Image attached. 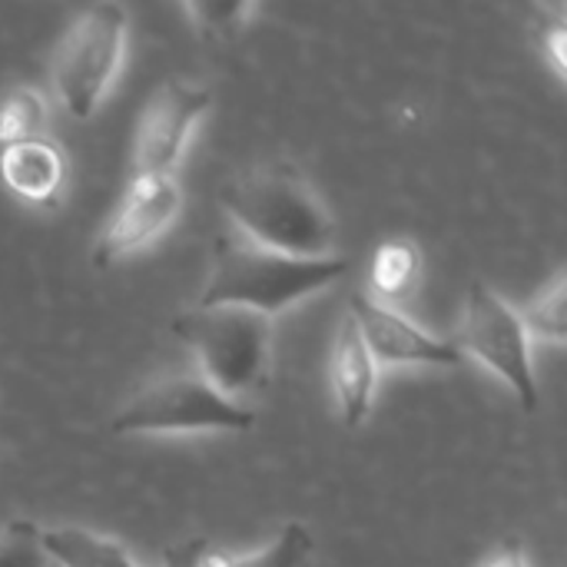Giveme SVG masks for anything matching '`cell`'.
I'll use <instances>...</instances> for the list:
<instances>
[{
	"label": "cell",
	"mask_w": 567,
	"mask_h": 567,
	"mask_svg": "<svg viewBox=\"0 0 567 567\" xmlns=\"http://www.w3.org/2000/svg\"><path fill=\"white\" fill-rule=\"evenodd\" d=\"M219 203L256 246L296 259L332 256V216L312 186L286 163L259 166L226 183Z\"/></svg>",
	"instance_id": "obj_1"
},
{
	"label": "cell",
	"mask_w": 567,
	"mask_h": 567,
	"mask_svg": "<svg viewBox=\"0 0 567 567\" xmlns=\"http://www.w3.org/2000/svg\"><path fill=\"white\" fill-rule=\"evenodd\" d=\"M352 262L346 256L296 259L256 246L246 236H219L213 249V272L199 296V309L239 306L262 316H276L292 302L339 282Z\"/></svg>",
	"instance_id": "obj_2"
},
{
	"label": "cell",
	"mask_w": 567,
	"mask_h": 567,
	"mask_svg": "<svg viewBox=\"0 0 567 567\" xmlns=\"http://www.w3.org/2000/svg\"><path fill=\"white\" fill-rule=\"evenodd\" d=\"M173 336L193 349L203 379L226 399L256 392L269 382L276 326L262 312L239 306H196L173 319Z\"/></svg>",
	"instance_id": "obj_3"
},
{
	"label": "cell",
	"mask_w": 567,
	"mask_h": 567,
	"mask_svg": "<svg viewBox=\"0 0 567 567\" xmlns=\"http://www.w3.org/2000/svg\"><path fill=\"white\" fill-rule=\"evenodd\" d=\"M256 415L219 395L203 375H169L143 385L110 422L113 435L249 432Z\"/></svg>",
	"instance_id": "obj_4"
},
{
	"label": "cell",
	"mask_w": 567,
	"mask_h": 567,
	"mask_svg": "<svg viewBox=\"0 0 567 567\" xmlns=\"http://www.w3.org/2000/svg\"><path fill=\"white\" fill-rule=\"evenodd\" d=\"M126 43V10L120 3L86 7L66 30L56 63L53 86L70 116L90 120L106 96Z\"/></svg>",
	"instance_id": "obj_5"
},
{
	"label": "cell",
	"mask_w": 567,
	"mask_h": 567,
	"mask_svg": "<svg viewBox=\"0 0 567 567\" xmlns=\"http://www.w3.org/2000/svg\"><path fill=\"white\" fill-rule=\"evenodd\" d=\"M462 355H475L488 365L525 405V412L538 409V379L532 365V339L522 326V316L485 282H472L465 302V326L455 339Z\"/></svg>",
	"instance_id": "obj_6"
},
{
	"label": "cell",
	"mask_w": 567,
	"mask_h": 567,
	"mask_svg": "<svg viewBox=\"0 0 567 567\" xmlns=\"http://www.w3.org/2000/svg\"><path fill=\"white\" fill-rule=\"evenodd\" d=\"M179 213V183L173 173H133L116 216L93 249L100 269L120 262L123 256L159 236Z\"/></svg>",
	"instance_id": "obj_7"
},
{
	"label": "cell",
	"mask_w": 567,
	"mask_h": 567,
	"mask_svg": "<svg viewBox=\"0 0 567 567\" xmlns=\"http://www.w3.org/2000/svg\"><path fill=\"white\" fill-rule=\"evenodd\" d=\"M349 316L375 365H458L462 349L452 339H435L395 306H382L372 296H352Z\"/></svg>",
	"instance_id": "obj_8"
},
{
	"label": "cell",
	"mask_w": 567,
	"mask_h": 567,
	"mask_svg": "<svg viewBox=\"0 0 567 567\" xmlns=\"http://www.w3.org/2000/svg\"><path fill=\"white\" fill-rule=\"evenodd\" d=\"M206 110H209L206 90L189 86L183 80L163 83L140 120L136 146H133V173H173L189 140V130Z\"/></svg>",
	"instance_id": "obj_9"
},
{
	"label": "cell",
	"mask_w": 567,
	"mask_h": 567,
	"mask_svg": "<svg viewBox=\"0 0 567 567\" xmlns=\"http://www.w3.org/2000/svg\"><path fill=\"white\" fill-rule=\"evenodd\" d=\"M329 375H332V389L339 399V412H342V425L346 429H359L369 412H372V395H375V362L352 322V316L346 312L332 342V359H329Z\"/></svg>",
	"instance_id": "obj_10"
},
{
	"label": "cell",
	"mask_w": 567,
	"mask_h": 567,
	"mask_svg": "<svg viewBox=\"0 0 567 567\" xmlns=\"http://www.w3.org/2000/svg\"><path fill=\"white\" fill-rule=\"evenodd\" d=\"M63 173V153L47 136L0 150V179L10 193H17L27 203L56 206Z\"/></svg>",
	"instance_id": "obj_11"
},
{
	"label": "cell",
	"mask_w": 567,
	"mask_h": 567,
	"mask_svg": "<svg viewBox=\"0 0 567 567\" xmlns=\"http://www.w3.org/2000/svg\"><path fill=\"white\" fill-rule=\"evenodd\" d=\"M40 548L56 567H136L123 545L73 525L40 532Z\"/></svg>",
	"instance_id": "obj_12"
},
{
	"label": "cell",
	"mask_w": 567,
	"mask_h": 567,
	"mask_svg": "<svg viewBox=\"0 0 567 567\" xmlns=\"http://www.w3.org/2000/svg\"><path fill=\"white\" fill-rule=\"evenodd\" d=\"M422 279V252L412 239H389L375 249L369 266V286L375 302L392 306L409 299Z\"/></svg>",
	"instance_id": "obj_13"
},
{
	"label": "cell",
	"mask_w": 567,
	"mask_h": 567,
	"mask_svg": "<svg viewBox=\"0 0 567 567\" xmlns=\"http://www.w3.org/2000/svg\"><path fill=\"white\" fill-rule=\"evenodd\" d=\"M312 535L306 525L292 522L286 525L266 548L252 551V555H239V558H229V555H209L203 558V567H309L312 561Z\"/></svg>",
	"instance_id": "obj_14"
},
{
	"label": "cell",
	"mask_w": 567,
	"mask_h": 567,
	"mask_svg": "<svg viewBox=\"0 0 567 567\" xmlns=\"http://www.w3.org/2000/svg\"><path fill=\"white\" fill-rule=\"evenodd\" d=\"M47 130V100L30 90L17 86L0 100V150L27 140H40Z\"/></svg>",
	"instance_id": "obj_15"
},
{
	"label": "cell",
	"mask_w": 567,
	"mask_h": 567,
	"mask_svg": "<svg viewBox=\"0 0 567 567\" xmlns=\"http://www.w3.org/2000/svg\"><path fill=\"white\" fill-rule=\"evenodd\" d=\"M565 302H567V279L558 276L555 286L548 292H542V299H535L525 316H522V326L528 332V339H545L551 346H565L567 336V316H565Z\"/></svg>",
	"instance_id": "obj_16"
},
{
	"label": "cell",
	"mask_w": 567,
	"mask_h": 567,
	"mask_svg": "<svg viewBox=\"0 0 567 567\" xmlns=\"http://www.w3.org/2000/svg\"><path fill=\"white\" fill-rule=\"evenodd\" d=\"M0 567H47L37 525L10 522L0 528Z\"/></svg>",
	"instance_id": "obj_17"
},
{
	"label": "cell",
	"mask_w": 567,
	"mask_h": 567,
	"mask_svg": "<svg viewBox=\"0 0 567 567\" xmlns=\"http://www.w3.org/2000/svg\"><path fill=\"white\" fill-rule=\"evenodd\" d=\"M567 37H565V20H551L542 27V53L551 63L555 76H565L567 70Z\"/></svg>",
	"instance_id": "obj_18"
},
{
	"label": "cell",
	"mask_w": 567,
	"mask_h": 567,
	"mask_svg": "<svg viewBox=\"0 0 567 567\" xmlns=\"http://www.w3.org/2000/svg\"><path fill=\"white\" fill-rule=\"evenodd\" d=\"M189 13L203 23V30L223 33L226 27H239V17H246L249 7L246 3H239V7H206V3H196V7H189Z\"/></svg>",
	"instance_id": "obj_19"
},
{
	"label": "cell",
	"mask_w": 567,
	"mask_h": 567,
	"mask_svg": "<svg viewBox=\"0 0 567 567\" xmlns=\"http://www.w3.org/2000/svg\"><path fill=\"white\" fill-rule=\"evenodd\" d=\"M206 551H209V548H206L203 538L173 545V548H166V555H163V567H203Z\"/></svg>",
	"instance_id": "obj_20"
},
{
	"label": "cell",
	"mask_w": 567,
	"mask_h": 567,
	"mask_svg": "<svg viewBox=\"0 0 567 567\" xmlns=\"http://www.w3.org/2000/svg\"><path fill=\"white\" fill-rule=\"evenodd\" d=\"M478 567H528L525 565V555H522V545L518 542H502L485 561Z\"/></svg>",
	"instance_id": "obj_21"
}]
</instances>
